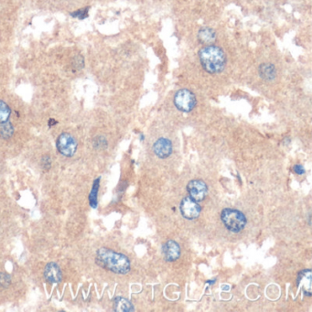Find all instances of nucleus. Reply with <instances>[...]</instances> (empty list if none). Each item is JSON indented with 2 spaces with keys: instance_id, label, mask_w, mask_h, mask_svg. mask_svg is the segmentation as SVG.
<instances>
[{
  "instance_id": "obj_7",
  "label": "nucleus",
  "mask_w": 312,
  "mask_h": 312,
  "mask_svg": "<svg viewBox=\"0 0 312 312\" xmlns=\"http://www.w3.org/2000/svg\"><path fill=\"white\" fill-rule=\"evenodd\" d=\"M187 191L191 199L196 202H202L207 194L208 188L204 180L193 179L188 183Z\"/></svg>"
},
{
  "instance_id": "obj_5",
  "label": "nucleus",
  "mask_w": 312,
  "mask_h": 312,
  "mask_svg": "<svg viewBox=\"0 0 312 312\" xmlns=\"http://www.w3.org/2000/svg\"><path fill=\"white\" fill-rule=\"evenodd\" d=\"M57 148L65 157H71L76 152V139L69 133H63L58 138Z\"/></svg>"
},
{
  "instance_id": "obj_14",
  "label": "nucleus",
  "mask_w": 312,
  "mask_h": 312,
  "mask_svg": "<svg viewBox=\"0 0 312 312\" xmlns=\"http://www.w3.org/2000/svg\"><path fill=\"white\" fill-rule=\"evenodd\" d=\"M198 38L201 42L205 43V44H210L215 40L216 34L212 29L203 28L202 30H200V32L198 33Z\"/></svg>"
},
{
  "instance_id": "obj_3",
  "label": "nucleus",
  "mask_w": 312,
  "mask_h": 312,
  "mask_svg": "<svg viewBox=\"0 0 312 312\" xmlns=\"http://www.w3.org/2000/svg\"><path fill=\"white\" fill-rule=\"evenodd\" d=\"M221 219L226 229L233 233H240L244 229L247 220L240 210L236 209H224L221 213Z\"/></svg>"
},
{
  "instance_id": "obj_2",
  "label": "nucleus",
  "mask_w": 312,
  "mask_h": 312,
  "mask_svg": "<svg viewBox=\"0 0 312 312\" xmlns=\"http://www.w3.org/2000/svg\"><path fill=\"white\" fill-rule=\"evenodd\" d=\"M202 66L207 72L214 74L224 69L226 58L223 50L214 45H208L199 51Z\"/></svg>"
},
{
  "instance_id": "obj_23",
  "label": "nucleus",
  "mask_w": 312,
  "mask_h": 312,
  "mask_svg": "<svg viewBox=\"0 0 312 312\" xmlns=\"http://www.w3.org/2000/svg\"><path fill=\"white\" fill-rule=\"evenodd\" d=\"M207 284H210V285H212V284H214L215 283V279H213V280H209L206 282Z\"/></svg>"
},
{
  "instance_id": "obj_10",
  "label": "nucleus",
  "mask_w": 312,
  "mask_h": 312,
  "mask_svg": "<svg viewBox=\"0 0 312 312\" xmlns=\"http://www.w3.org/2000/svg\"><path fill=\"white\" fill-rule=\"evenodd\" d=\"M312 270H310V269L302 270L298 276L297 286L302 288L303 292L306 296L311 297L312 296Z\"/></svg>"
},
{
  "instance_id": "obj_13",
  "label": "nucleus",
  "mask_w": 312,
  "mask_h": 312,
  "mask_svg": "<svg viewBox=\"0 0 312 312\" xmlns=\"http://www.w3.org/2000/svg\"><path fill=\"white\" fill-rule=\"evenodd\" d=\"M259 74L266 81H272L277 76L276 67L272 64H263L259 67Z\"/></svg>"
},
{
  "instance_id": "obj_4",
  "label": "nucleus",
  "mask_w": 312,
  "mask_h": 312,
  "mask_svg": "<svg viewBox=\"0 0 312 312\" xmlns=\"http://www.w3.org/2000/svg\"><path fill=\"white\" fill-rule=\"evenodd\" d=\"M196 97L194 94L188 89H181L176 93L174 96L175 106L181 112L189 113L196 105Z\"/></svg>"
},
{
  "instance_id": "obj_8",
  "label": "nucleus",
  "mask_w": 312,
  "mask_h": 312,
  "mask_svg": "<svg viewBox=\"0 0 312 312\" xmlns=\"http://www.w3.org/2000/svg\"><path fill=\"white\" fill-rule=\"evenodd\" d=\"M154 152L160 159H167L172 153V141L168 139L161 138L154 144Z\"/></svg>"
},
{
  "instance_id": "obj_1",
  "label": "nucleus",
  "mask_w": 312,
  "mask_h": 312,
  "mask_svg": "<svg viewBox=\"0 0 312 312\" xmlns=\"http://www.w3.org/2000/svg\"><path fill=\"white\" fill-rule=\"evenodd\" d=\"M96 261L101 268L115 274H128L131 269L130 261L126 255L108 248L99 249L96 253Z\"/></svg>"
},
{
  "instance_id": "obj_19",
  "label": "nucleus",
  "mask_w": 312,
  "mask_h": 312,
  "mask_svg": "<svg viewBox=\"0 0 312 312\" xmlns=\"http://www.w3.org/2000/svg\"><path fill=\"white\" fill-rule=\"evenodd\" d=\"M71 16H73V17H75V18H79V19H84V18H86V17L88 16V8L80 9V10H78V11L72 13Z\"/></svg>"
},
{
  "instance_id": "obj_12",
  "label": "nucleus",
  "mask_w": 312,
  "mask_h": 312,
  "mask_svg": "<svg viewBox=\"0 0 312 312\" xmlns=\"http://www.w3.org/2000/svg\"><path fill=\"white\" fill-rule=\"evenodd\" d=\"M114 311L118 312H134V306L129 300L117 297L114 300Z\"/></svg>"
},
{
  "instance_id": "obj_6",
  "label": "nucleus",
  "mask_w": 312,
  "mask_h": 312,
  "mask_svg": "<svg viewBox=\"0 0 312 312\" xmlns=\"http://www.w3.org/2000/svg\"><path fill=\"white\" fill-rule=\"evenodd\" d=\"M179 210L181 215L188 220H194L201 213V206L198 202L191 199L190 196L183 198L179 205Z\"/></svg>"
},
{
  "instance_id": "obj_11",
  "label": "nucleus",
  "mask_w": 312,
  "mask_h": 312,
  "mask_svg": "<svg viewBox=\"0 0 312 312\" xmlns=\"http://www.w3.org/2000/svg\"><path fill=\"white\" fill-rule=\"evenodd\" d=\"M44 277L51 284L60 283L63 278L61 268L56 263H49L44 269Z\"/></svg>"
},
{
  "instance_id": "obj_16",
  "label": "nucleus",
  "mask_w": 312,
  "mask_h": 312,
  "mask_svg": "<svg viewBox=\"0 0 312 312\" xmlns=\"http://www.w3.org/2000/svg\"><path fill=\"white\" fill-rule=\"evenodd\" d=\"M14 133V128L10 122L6 121L0 123V137L7 139H9Z\"/></svg>"
},
{
  "instance_id": "obj_17",
  "label": "nucleus",
  "mask_w": 312,
  "mask_h": 312,
  "mask_svg": "<svg viewBox=\"0 0 312 312\" xmlns=\"http://www.w3.org/2000/svg\"><path fill=\"white\" fill-rule=\"evenodd\" d=\"M10 115V109L6 103L0 100V123L6 122L8 120V117Z\"/></svg>"
},
{
  "instance_id": "obj_9",
  "label": "nucleus",
  "mask_w": 312,
  "mask_h": 312,
  "mask_svg": "<svg viewBox=\"0 0 312 312\" xmlns=\"http://www.w3.org/2000/svg\"><path fill=\"white\" fill-rule=\"evenodd\" d=\"M162 252L164 258L169 262L176 261L180 256V247L178 243L173 240H170L163 244Z\"/></svg>"
},
{
  "instance_id": "obj_21",
  "label": "nucleus",
  "mask_w": 312,
  "mask_h": 312,
  "mask_svg": "<svg viewBox=\"0 0 312 312\" xmlns=\"http://www.w3.org/2000/svg\"><path fill=\"white\" fill-rule=\"evenodd\" d=\"M294 172H296L299 175H302L305 173V169L303 168L302 165H295L293 168Z\"/></svg>"
},
{
  "instance_id": "obj_18",
  "label": "nucleus",
  "mask_w": 312,
  "mask_h": 312,
  "mask_svg": "<svg viewBox=\"0 0 312 312\" xmlns=\"http://www.w3.org/2000/svg\"><path fill=\"white\" fill-rule=\"evenodd\" d=\"M11 284V278L6 273H0V286L3 287H8Z\"/></svg>"
},
{
  "instance_id": "obj_15",
  "label": "nucleus",
  "mask_w": 312,
  "mask_h": 312,
  "mask_svg": "<svg viewBox=\"0 0 312 312\" xmlns=\"http://www.w3.org/2000/svg\"><path fill=\"white\" fill-rule=\"evenodd\" d=\"M100 187V178H96L94 181V184L92 187V191L89 194V204L92 208L97 207V196H98V190Z\"/></svg>"
},
{
  "instance_id": "obj_20",
  "label": "nucleus",
  "mask_w": 312,
  "mask_h": 312,
  "mask_svg": "<svg viewBox=\"0 0 312 312\" xmlns=\"http://www.w3.org/2000/svg\"><path fill=\"white\" fill-rule=\"evenodd\" d=\"M106 145H107V143H106V140L102 138V137H100V138H97L96 139V141H95V147H97V148H99V147H106Z\"/></svg>"
},
{
  "instance_id": "obj_22",
  "label": "nucleus",
  "mask_w": 312,
  "mask_h": 312,
  "mask_svg": "<svg viewBox=\"0 0 312 312\" xmlns=\"http://www.w3.org/2000/svg\"><path fill=\"white\" fill-rule=\"evenodd\" d=\"M55 124H57V121H55L54 119H50V122H49V126H50V127L54 126Z\"/></svg>"
}]
</instances>
